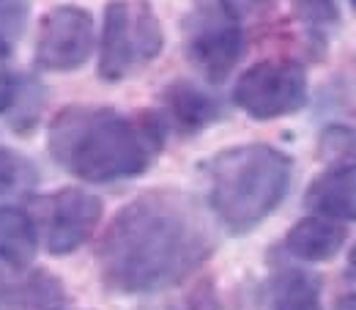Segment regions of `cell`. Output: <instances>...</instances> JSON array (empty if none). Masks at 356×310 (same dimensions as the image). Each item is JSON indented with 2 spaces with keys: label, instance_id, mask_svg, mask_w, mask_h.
I'll use <instances>...</instances> for the list:
<instances>
[{
  "label": "cell",
  "instance_id": "obj_12",
  "mask_svg": "<svg viewBox=\"0 0 356 310\" xmlns=\"http://www.w3.org/2000/svg\"><path fill=\"white\" fill-rule=\"evenodd\" d=\"M36 258V225L28 212L17 206H0V261L25 269Z\"/></svg>",
  "mask_w": 356,
  "mask_h": 310
},
{
  "label": "cell",
  "instance_id": "obj_5",
  "mask_svg": "<svg viewBox=\"0 0 356 310\" xmlns=\"http://www.w3.org/2000/svg\"><path fill=\"white\" fill-rule=\"evenodd\" d=\"M244 31L220 0H200L184 20V52L209 80L222 83L244 55Z\"/></svg>",
  "mask_w": 356,
  "mask_h": 310
},
{
  "label": "cell",
  "instance_id": "obj_10",
  "mask_svg": "<svg viewBox=\"0 0 356 310\" xmlns=\"http://www.w3.org/2000/svg\"><path fill=\"white\" fill-rule=\"evenodd\" d=\"M346 225L334 220H326V217H305L299 220L285 236V250L291 256H296L299 261H310V264H318V261H329L334 258L343 245H346Z\"/></svg>",
  "mask_w": 356,
  "mask_h": 310
},
{
  "label": "cell",
  "instance_id": "obj_11",
  "mask_svg": "<svg viewBox=\"0 0 356 310\" xmlns=\"http://www.w3.org/2000/svg\"><path fill=\"white\" fill-rule=\"evenodd\" d=\"M162 104L181 132H197V130L209 127L211 121H217V116H220V107L209 93H203L200 88H195L192 83H184V80L165 88Z\"/></svg>",
  "mask_w": 356,
  "mask_h": 310
},
{
  "label": "cell",
  "instance_id": "obj_14",
  "mask_svg": "<svg viewBox=\"0 0 356 310\" xmlns=\"http://www.w3.org/2000/svg\"><path fill=\"white\" fill-rule=\"evenodd\" d=\"M28 25V0H0V58L11 55Z\"/></svg>",
  "mask_w": 356,
  "mask_h": 310
},
{
  "label": "cell",
  "instance_id": "obj_19",
  "mask_svg": "<svg viewBox=\"0 0 356 310\" xmlns=\"http://www.w3.org/2000/svg\"><path fill=\"white\" fill-rule=\"evenodd\" d=\"M225 8L236 17V20H241L244 14H252L255 8H261V6H266L268 0H220Z\"/></svg>",
  "mask_w": 356,
  "mask_h": 310
},
{
  "label": "cell",
  "instance_id": "obj_9",
  "mask_svg": "<svg viewBox=\"0 0 356 310\" xmlns=\"http://www.w3.org/2000/svg\"><path fill=\"white\" fill-rule=\"evenodd\" d=\"M305 203L318 217L334 222H356V160L340 162L312 178Z\"/></svg>",
  "mask_w": 356,
  "mask_h": 310
},
{
  "label": "cell",
  "instance_id": "obj_3",
  "mask_svg": "<svg viewBox=\"0 0 356 310\" xmlns=\"http://www.w3.org/2000/svg\"><path fill=\"white\" fill-rule=\"evenodd\" d=\"M293 162L266 143L220 151L209 162V203L230 233H247L282 203Z\"/></svg>",
  "mask_w": 356,
  "mask_h": 310
},
{
  "label": "cell",
  "instance_id": "obj_1",
  "mask_svg": "<svg viewBox=\"0 0 356 310\" xmlns=\"http://www.w3.org/2000/svg\"><path fill=\"white\" fill-rule=\"evenodd\" d=\"M211 253V228L192 198L176 189H151L113 217L96 261L107 288L148 294L181 283Z\"/></svg>",
  "mask_w": 356,
  "mask_h": 310
},
{
  "label": "cell",
  "instance_id": "obj_8",
  "mask_svg": "<svg viewBox=\"0 0 356 310\" xmlns=\"http://www.w3.org/2000/svg\"><path fill=\"white\" fill-rule=\"evenodd\" d=\"M47 201V250L52 256H69L93 236L104 212L102 201L77 187L58 189Z\"/></svg>",
  "mask_w": 356,
  "mask_h": 310
},
{
  "label": "cell",
  "instance_id": "obj_7",
  "mask_svg": "<svg viewBox=\"0 0 356 310\" xmlns=\"http://www.w3.org/2000/svg\"><path fill=\"white\" fill-rule=\"evenodd\" d=\"M93 49V17L80 6L49 8L36 33V66L44 72H74Z\"/></svg>",
  "mask_w": 356,
  "mask_h": 310
},
{
  "label": "cell",
  "instance_id": "obj_13",
  "mask_svg": "<svg viewBox=\"0 0 356 310\" xmlns=\"http://www.w3.org/2000/svg\"><path fill=\"white\" fill-rule=\"evenodd\" d=\"M274 310H323L318 283L307 272H288L277 280L274 288Z\"/></svg>",
  "mask_w": 356,
  "mask_h": 310
},
{
  "label": "cell",
  "instance_id": "obj_6",
  "mask_svg": "<svg viewBox=\"0 0 356 310\" xmlns=\"http://www.w3.org/2000/svg\"><path fill=\"white\" fill-rule=\"evenodd\" d=\"M233 99L247 116L258 121L293 116L307 102V75L296 61H261L238 77Z\"/></svg>",
  "mask_w": 356,
  "mask_h": 310
},
{
  "label": "cell",
  "instance_id": "obj_4",
  "mask_svg": "<svg viewBox=\"0 0 356 310\" xmlns=\"http://www.w3.org/2000/svg\"><path fill=\"white\" fill-rule=\"evenodd\" d=\"M165 47V33L148 0H110L104 8L99 77L124 80L134 69L151 63Z\"/></svg>",
  "mask_w": 356,
  "mask_h": 310
},
{
  "label": "cell",
  "instance_id": "obj_22",
  "mask_svg": "<svg viewBox=\"0 0 356 310\" xmlns=\"http://www.w3.org/2000/svg\"><path fill=\"white\" fill-rule=\"evenodd\" d=\"M351 6H354V8H356V0H351Z\"/></svg>",
  "mask_w": 356,
  "mask_h": 310
},
{
  "label": "cell",
  "instance_id": "obj_16",
  "mask_svg": "<svg viewBox=\"0 0 356 310\" xmlns=\"http://www.w3.org/2000/svg\"><path fill=\"white\" fill-rule=\"evenodd\" d=\"M28 173H31V168L19 154H14L8 148H0V195L14 189L19 181H25Z\"/></svg>",
  "mask_w": 356,
  "mask_h": 310
},
{
  "label": "cell",
  "instance_id": "obj_21",
  "mask_svg": "<svg viewBox=\"0 0 356 310\" xmlns=\"http://www.w3.org/2000/svg\"><path fill=\"white\" fill-rule=\"evenodd\" d=\"M348 277L356 283V245H354V250H351V256H348Z\"/></svg>",
  "mask_w": 356,
  "mask_h": 310
},
{
  "label": "cell",
  "instance_id": "obj_15",
  "mask_svg": "<svg viewBox=\"0 0 356 310\" xmlns=\"http://www.w3.org/2000/svg\"><path fill=\"white\" fill-rule=\"evenodd\" d=\"M291 6L293 14L310 28H326L340 20L337 0H291Z\"/></svg>",
  "mask_w": 356,
  "mask_h": 310
},
{
  "label": "cell",
  "instance_id": "obj_20",
  "mask_svg": "<svg viewBox=\"0 0 356 310\" xmlns=\"http://www.w3.org/2000/svg\"><path fill=\"white\" fill-rule=\"evenodd\" d=\"M334 310H356V294H343V297L337 300Z\"/></svg>",
  "mask_w": 356,
  "mask_h": 310
},
{
  "label": "cell",
  "instance_id": "obj_18",
  "mask_svg": "<svg viewBox=\"0 0 356 310\" xmlns=\"http://www.w3.org/2000/svg\"><path fill=\"white\" fill-rule=\"evenodd\" d=\"M14 102H17V77L11 72L0 69V113L14 107Z\"/></svg>",
  "mask_w": 356,
  "mask_h": 310
},
{
  "label": "cell",
  "instance_id": "obj_2",
  "mask_svg": "<svg viewBox=\"0 0 356 310\" xmlns=\"http://www.w3.org/2000/svg\"><path fill=\"white\" fill-rule=\"evenodd\" d=\"M156 116H124L113 107H63L49 124V154L72 176L107 184L140 176L162 148Z\"/></svg>",
  "mask_w": 356,
  "mask_h": 310
},
{
  "label": "cell",
  "instance_id": "obj_17",
  "mask_svg": "<svg viewBox=\"0 0 356 310\" xmlns=\"http://www.w3.org/2000/svg\"><path fill=\"white\" fill-rule=\"evenodd\" d=\"M178 310H220V302H217V294H214L211 283H209V280L200 283V286L184 300V305Z\"/></svg>",
  "mask_w": 356,
  "mask_h": 310
}]
</instances>
